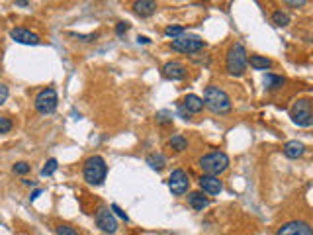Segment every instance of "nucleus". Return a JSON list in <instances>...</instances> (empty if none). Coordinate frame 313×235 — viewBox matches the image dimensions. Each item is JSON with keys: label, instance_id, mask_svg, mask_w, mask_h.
I'll return each instance as SVG.
<instances>
[{"label": "nucleus", "instance_id": "obj_1", "mask_svg": "<svg viewBox=\"0 0 313 235\" xmlns=\"http://www.w3.org/2000/svg\"><path fill=\"white\" fill-rule=\"evenodd\" d=\"M249 65V53L243 43H233L225 57V67L231 77H241Z\"/></svg>", "mask_w": 313, "mask_h": 235}, {"label": "nucleus", "instance_id": "obj_2", "mask_svg": "<svg viewBox=\"0 0 313 235\" xmlns=\"http://www.w3.org/2000/svg\"><path fill=\"white\" fill-rule=\"evenodd\" d=\"M204 104L214 114H229L231 112V98L219 86H208L204 92Z\"/></svg>", "mask_w": 313, "mask_h": 235}, {"label": "nucleus", "instance_id": "obj_3", "mask_svg": "<svg viewBox=\"0 0 313 235\" xmlns=\"http://www.w3.org/2000/svg\"><path fill=\"white\" fill-rule=\"evenodd\" d=\"M106 174H108V167H106V161L100 157V155H92L84 161V167H82V176L88 184L98 186L106 180Z\"/></svg>", "mask_w": 313, "mask_h": 235}, {"label": "nucleus", "instance_id": "obj_4", "mask_svg": "<svg viewBox=\"0 0 313 235\" xmlns=\"http://www.w3.org/2000/svg\"><path fill=\"white\" fill-rule=\"evenodd\" d=\"M198 165L204 170V174L218 176V174L225 172L229 168V157L225 153H221V151H214V153H208V155L200 157Z\"/></svg>", "mask_w": 313, "mask_h": 235}, {"label": "nucleus", "instance_id": "obj_5", "mask_svg": "<svg viewBox=\"0 0 313 235\" xmlns=\"http://www.w3.org/2000/svg\"><path fill=\"white\" fill-rule=\"evenodd\" d=\"M290 118H292L294 124H298L302 128L313 126V102L310 98L296 100L290 108Z\"/></svg>", "mask_w": 313, "mask_h": 235}, {"label": "nucleus", "instance_id": "obj_6", "mask_svg": "<svg viewBox=\"0 0 313 235\" xmlns=\"http://www.w3.org/2000/svg\"><path fill=\"white\" fill-rule=\"evenodd\" d=\"M57 92H55V88H43V90H39L37 92V96H35V100H33V106H35V110L39 112V114H53L55 110H57Z\"/></svg>", "mask_w": 313, "mask_h": 235}, {"label": "nucleus", "instance_id": "obj_7", "mask_svg": "<svg viewBox=\"0 0 313 235\" xmlns=\"http://www.w3.org/2000/svg\"><path fill=\"white\" fill-rule=\"evenodd\" d=\"M170 47L174 51H180V53H188V55H194L198 51L204 49V41L196 35H180L176 39L170 41Z\"/></svg>", "mask_w": 313, "mask_h": 235}, {"label": "nucleus", "instance_id": "obj_8", "mask_svg": "<svg viewBox=\"0 0 313 235\" xmlns=\"http://www.w3.org/2000/svg\"><path fill=\"white\" fill-rule=\"evenodd\" d=\"M94 220H96V226H98L102 232H106V234H116V232H118V220H116V216L112 214L110 208L100 206Z\"/></svg>", "mask_w": 313, "mask_h": 235}, {"label": "nucleus", "instance_id": "obj_9", "mask_svg": "<svg viewBox=\"0 0 313 235\" xmlns=\"http://www.w3.org/2000/svg\"><path fill=\"white\" fill-rule=\"evenodd\" d=\"M188 186H190V180H188V174L182 168H176L170 172L168 176V188L174 196H182L184 192H188Z\"/></svg>", "mask_w": 313, "mask_h": 235}, {"label": "nucleus", "instance_id": "obj_10", "mask_svg": "<svg viewBox=\"0 0 313 235\" xmlns=\"http://www.w3.org/2000/svg\"><path fill=\"white\" fill-rule=\"evenodd\" d=\"M276 235H313V228L304 220H292V222L282 224Z\"/></svg>", "mask_w": 313, "mask_h": 235}, {"label": "nucleus", "instance_id": "obj_11", "mask_svg": "<svg viewBox=\"0 0 313 235\" xmlns=\"http://www.w3.org/2000/svg\"><path fill=\"white\" fill-rule=\"evenodd\" d=\"M10 37L16 43H24V45H37L39 43V37L35 34H31L30 30H26V28H12L10 30Z\"/></svg>", "mask_w": 313, "mask_h": 235}, {"label": "nucleus", "instance_id": "obj_12", "mask_svg": "<svg viewBox=\"0 0 313 235\" xmlns=\"http://www.w3.org/2000/svg\"><path fill=\"white\" fill-rule=\"evenodd\" d=\"M200 188L206 192V194H212L216 196L223 190V182L219 180L218 176H210V174H202L200 178Z\"/></svg>", "mask_w": 313, "mask_h": 235}, {"label": "nucleus", "instance_id": "obj_13", "mask_svg": "<svg viewBox=\"0 0 313 235\" xmlns=\"http://www.w3.org/2000/svg\"><path fill=\"white\" fill-rule=\"evenodd\" d=\"M162 75L170 80H182L186 77V67L180 61H168L162 67Z\"/></svg>", "mask_w": 313, "mask_h": 235}, {"label": "nucleus", "instance_id": "obj_14", "mask_svg": "<svg viewBox=\"0 0 313 235\" xmlns=\"http://www.w3.org/2000/svg\"><path fill=\"white\" fill-rule=\"evenodd\" d=\"M133 10H135L137 16H141V18H149V16L155 14L156 2H153V0H137V2H133Z\"/></svg>", "mask_w": 313, "mask_h": 235}, {"label": "nucleus", "instance_id": "obj_15", "mask_svg": "<svg viewBox=\"0 0 313 235\" xmlns=\"http://www.w3.org/2000/svg\"><path fill=\"white\" fill-rule=\"evenodd\" d=\"M182 106H184V110L188 114H200L206 104H204V98H200L196 94H186L184 100H182Z\"/></svg>", "mask_w": 313, "mask_h": 235}, {"label": "nucleus", "instance_id": "obj_16", "mask_svg": "<svg viewBox=\"0 0 313 235\" xmlns=\"http://www.w3.org/2000/svg\"><path fill=\"white\" fill-rule=\"evenodd\" d=\"M304 153H306V147H304V143L298 141V139H292V141H288V143L284 145V155H286L288 159H300Z\"/></svg>", "mask_w": 313, "mask_h": 235}, {"label": "nucleus", "instance_id": "obj_17", "mask_svg": "<svg viewBox=\"0 0 313 235\" xmlns=\"http://www.w3.org/2000/svg\"><path fill=\"white\" fill-rule=\"evenodd\" d=\"M188 204H190L196 212H200V210H204V208L210 206V200H208L202 192H190V194H188Z\"/></svg>", "mask_w": 313, "mask_h": 235}, {"label": "nucleus", "instance_id": "obj_18", "mask_svg": "<svg viewBox=\"0 0 313 235\" xmlns=\"http://www.w3.org/2000/svg\"><path fill=\"white\" fill-rule=\"evenodd\" d=\"M249 63L254 71H266V69L272 67V61L266 59V57H262V55H250Z\"/></svg>", "mask_w": 313, "mask_h": 235}, {"label": "nucleus", "instance_id": "obj_19", "mask_svg": "<svg viewBox=\"0 0 313 235\" xmlns=\"http://www.w3.org/2000/svg\"><path fill=\"white\" fill-rule=\"evenodd\" d=\"M168 147H170V149H174L176 153L186 151L188 149L186 137H182V135H172V137H170V141H168Z\"/></svg>", "mask_w": 313, "mask_h": 235}, {"label": "nucleus", "instance_id": "obj_20", "mask_svg": "<svg viewBox=\"0 0 313 235\" xmlns=\"http://www.w3.org/2000/svg\"><path fill=\"white\" fill-rule=\"evenodd\" d=\"M147 165L151 168H155V170H160L166 165V159H164L162 153H151V155H147Z\"/></svg>", "mask_w": 313, "mask_h": 235}, {"label": "nucleus", "instance_id": "obj_21", "mask_svg": "<svg viewBox=\"0 0 313 235\" xmlns=\"http://www.w3.org/2000/svg\"><path fill=\"white\" fill-rule=\"evenodd\" d=\"M264 86L268 90H276V88H282L284 86V77H276V75H266L264 77Z\"/></svg>", "mask_w": 313, "mask_h": 235}, {"label": "nucleus", "instance_id": "obj_22", "mask_svg": "<svg viewBox=\"0 0 313 235\" xmlns=\"http://www.w3.org/2000/svg\"><path fill=\"white\" fill-rule=\"evenodd\" d=\"M272 22H274V26L284 28V26H288V24H290V16H288L286 12H282V10H276V12L272 14Z\"/></svg>", "mask_w": 313, "mask_h": 235}, {"label": "nucleus", "instance_id": "obj_23", "mask_svg": "<svg viewBox=\"0 0 313 235\" xmlns=\"http://www.w3.org/2000/svg\"><path fill=\"white\" fill-rule=\"evenodd\" d=\"M164 35L176 39V37L184 35V28H182V26H168V28H164Z\"/></svg>", "mask_w": 313, "mask_h": 235}, {"label": "nucleus", "instance_id": "obj_24", "mask_svg": "<svg viewBox=\"0 0 313 235\" xmlns=\"http://www.w3.org/2000/svg\"><path fill=\"white\" fill-rule=\"evenodd\" d=\"M55 170H57V159H49L45 167L41 168V176H51Z\"/></svg>", "mask_w": 313, "mask_h": 235}, {"label": "nucleus", "instance_id": "obj_25", "mask_svg": "<svg viewBox=\"0 0 313 235\" xmlns=\"http://www.w3.org/2000/svg\"><path fill=\"white\" fill-rule=\"evenodd\" d=\"M55 234L57 235H78L77 234V230H75L73 226H69V224H59V226L55 228Z\"/></svg>", "mask_w": 313, "mask_h": 235}, {"label": "nucleus", "instance_id": "obj_26", "mask_svg": "<svg viewBox=\"0 0 313 235\" xmlns=\"http://www.w3.org/2000/svg\"><path fill=\"white\" fill-rule=\"evenodd\" d=\"M30 165L26 163V161H20V163H16L14 167H12V170H14V174H28L30 172Z\"/></svg>", "mask_w": 313, "mask_h": 235}, {"label": "nucleus", "instance_id": "obj_27", "mask_svg": "<svg viewBox=\"0 0 313 235\" xmlns=\"http://www.w3.org/2000/svg\"><path fill=\"white\" fill-rule=\"evenodd\" d=\"M10 130H12V122H10V118H6V116H0V135L8 134Z\"/></svg>", "mask_w": 313, "mask_h": 235}, {"label": "nucleus", "instance_id": "obj_28", "mask_svg": "<svg viewBox=\"0 0 313 235\" xmlns=\"http://www.w3.org/2000/svg\"><path fill=\"white\" fill-rule=\"evenodd\" d=\"M110 210H112V212H116V216H118V218H122V220H125V222H129V216L125 214L118 204H112V206H110Z\"/></svg>", "mask_w": 313, "mask_h": 235}, {"label": "nucleus", "instance_id": "obj_29", "mask_svg": "<svg viewBox=\"0 0 313 235\" xmlns=\"http://www.w3.org/2000/svg\"><path fill=\"white\" fill-rule=\"evenodd\" d=\"M156 122H158V124H170L172 118H170L168 112H158V114H156Z\"/></svg>", "mask_w": 313, "mask_h": 235}, {"label": "nucleus", "instance_id": "obj_30", "mask_svg": "<svg viewBox=\"0 0 313 235\" xmlns=\"http://www.w3.org/2000/svg\"><path fill=\"white\" fill-rule=\"evenodd\" d=\"M71 37H77V39H80V41H94L98 35L96 34H90V35H82V34H69Z\"/></svg>", "mask_w": 313, "mask_h": 235}, {"label": "nucleus", "instance_id": "obj_31", "mask_svg": "<svg viewBox=\"0 0 313 235\" xmlns=\"http://www.w3.org/2000/svg\"><path fill=\"white\" fill-rule=\"evenodd\" d=\"M8 94H10V92H8V86L0 84V106H2V104H4L6 100H8Z\"/></svg>", "mask_w": 313, "mask_h": 235}, {"label": "nucleus", "instance_id": "obj_32", "mask_svg": "<svg viewBox=\"0 0 313 235\" xmlns=\"http://www.w3.org/2000/svg\"><path fill=\"white\" fill-rule=\"evenodd\" d=\"M127 30H129V24H125V22H120V24H118V28H116V34H118V35H124Z\"/></svg>", "mask_w": 313, "mask_h": 235}, {"label": "nucleus", "instance_id": "obj_33", "mask_svg": "<svg viewBox=\"0 0 313 235\" xmlns=\"http://www.w3.org/2000/svg\"><path fill=\"white\" fill-rule=\"evenodd\" d=\"M286 4H288V6H304L306 2H304V0H288Z\"/></svg>", "mask_w": 313, "mask_h": 235}, {"label": "nucleus", "instance_id": "obj_34", "mask_svg": "<svg viewBox=\"0 0 313 235\" xmlns=\"http://www.w3.org/2000/svg\"><path fill=\"white\" fill-rule=\"evenodd\" d=\"M41 192H43L41 188H37V190H33V192H31V196H30V202H33V200H35V198H37V196H41Z\"/></svg>", "mask_w": 313, "mask_h": 235}, {"label": "nucleus", "instance_id": "obj_35", "mask_svg": "<svg viewBox=\"0 0 313 235\" xmlns=\"http://www.w3.org/2000/svg\"><path fill=\"white\" fill-rule=\"evenodd\" d=\"M14 4H16V6H22V8H26V6H30V2H26V0H16Z\"/></svg>", "mask_w": 313, "mask_h": 235}, {"label": "nucleus", "instance_id": "obj_36", "mask_svg": "<svg viewBox=\"0 0 313 235\" xmlns=\"http://www.w3.org/2000/svg\"><path fill=\"white\" fill-rule=\"evenodd\" d=\"M137 41H139V43H149L151 39H149V37H145V35H139V37H137Z\"/></svg>", "mask_w": 313, "mask_h": 235}, {"label": "nucleus", "instance_id": "obj_37", "mask_svg": "<svg viewBox=\"0 0 313 235\" xmlns=\"http://www.w3.org/2000/svg\"><path fill=\"white\" fill-rule=\"evenodd\" d=\"M24 184H26V186H35V182H33V180H24Z\"/></svg>", "mask_w": 313, "mask_h": 235}]
</instances>
